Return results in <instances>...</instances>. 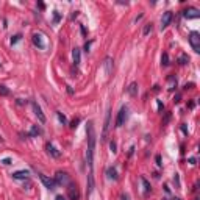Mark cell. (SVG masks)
<instances>
[{"mask_svg":"<svg viewBox=\"0 0 200 200\" xmlns=\"http://www.w3.org/2000/svg\"><path fill=\"white\" fill-rule=\"evenodd\" d=\"M86 133H88L86 161H88V166L91 167V172H92V167H94V150H95V133H94V125H92L91 120L86 123Z\"/></svg>","mask_w":200,"mask_h":200,"instance_id":"1","label":"cell"},{"mask_svg":"<svg viewBox=\"0 0 200 200\" xmlns=\"http://www.w3.org/2000/svg\"><path fill=\"white\" fill-rule=\"evenodd\" d=\"M189 44H191V47H192V50H194L195 53L200 52V35L197 31H191V35H189Z\"/></svg>","mask_w":200,"mask_h":200,"instance_id":"2","label":"cell"},{"mask_svg":"<svg viewBox=\"0 0 200 200\" xmlns=\"http://www.w3.org/2000/svg\"><path fill=\"white\" fill-rule=\"evenodd\" d=\"M110 125H111V110H108L105 116V123H103V133H102V141H106L108 131H110Z\"/></svg>","mask_w":200,"mask_h":200,"instance_id":"3","label":"cell"},{"mask_svg":"<svg viewBox=\"0 0 200 200\" xmlns=\"http://www.w3.org/2000/svg\"><path fill=\"white\" fill-rule=\"evenodd\" d=\"M67 197H69V200H80V191H78L77 185H69Z\"/></svg>","mask_w":200,"mask_h":200,"instance_id":"4","label":"cell"},{"mask_svg":"<svg viewBox=\"0 0 200 200\" xmlns=\"http://www.w3.org/2000/svg\"><path fill=\"white\" fill-rule=\"evenodd\" d=\"M55 183H56V185H60V186L67 185V183H69V175H67L66 172L58 170V172H56V175H55Z\"/></svg>","mask_w":200,"mask_h":200,"instance_id":"5","label":"cell"},{"mask_svg":"<svg viewBox=\"0 0 200 200\" xmlns=\"http://www.w3.org/2000/svg\"><path fill=\"white\" fill-rule=\"evenodd\" d=\"M127 106H122L119 114H117V119H116V127H122V125L125 123V120H127Z\"/></svg>","mask_w":200,"mask_h":200,"instance_id":"6","label":"cell"},{"mask_svg":"<svg viewBox=\"0 0 200 200\" xmlns=\"http://www.w3.org/2000/svg\"><path fill=\"white\" fill-rule=\"evenodd\" d=\"M39 178H41V181L44 183V186H45L47 189H55L56 183H55L53 178H48L47 175H44V173H39Z\"/></svg>","mask_w":200,"mask_h":200,"instance_id":"7","label":"cell"},{"mask_svg":"<svg viewBox=\"0 0 200 200\" xmlns=\"http://www.w3.org/2000/svg\"><path fill=\"white\" fill-rule=\"evenodd\" d=\"M183 16H185L186 19H197V17H200V11H198L197 8L191 6V8H188V10L183 11Z\"/></svg>","mask_w":200,"mask_h":200,"instance_id":"8","label":"cell"},{"mask_svg":"<svg viewBox=\"0 0 200 200\" xmlns=\"http://www.w3.org/2000/svg\"><path fill=\"white\" fill-rule=\"evenodd\" d=\"M31 108H33V111H35V114L38 116V119H39V122L41 123H44L45 122V114L42 113V110H41V106L36 103V102H33L31 103Z\"/></svg>","mask_w":200,"mask_h":200,"instance_id":"9","label":"cell"},{"mask_svg":"<svg viewBox=\"0 0 200 200\" xmlns=\"http://www.w3.org/2000/svg\"><path fill=\"white\" fill-rule=\"evenodd\" d=\"M172 19H173V14L170 13V11H166L164 14H163V17H161V30H164L167 25L172 22Z\"/></svg>","mask_w":200,"mask_h":200,"instance_id":"10","label":"cell"},{"mask_svg":"<svg viewBox=\"0 0 200 200\" xmlns=\"http://www.w3.org/2000/svg\"><path fill=\"white\" fill-rule=\"evenodd\" d=\"M45 148H47V152H48V155H52L53 158H60L61 156V152L60 150L52 144V142H47V145H45Z\"/></svg>","mask_w":200,"mask_h":200,"instance_id":"11","label":"cell"},{"mask_svg":"<svg viewBox=\"0 0 200 200\" xmlns=\"http://www.w3.org/2000/svg\"><path fill=\"white\" fill-rule=\"evenodd\" d=\"M30 177V172L28 170H17L13 173V178L14 180H27Z\"/></svg>","mask_w":200,"mask_h":200,"instance_id":"12","label":"cell"},{"mask_svg":"<svg viewBox=\"0 0 200 200\" xmlns=\"http://www.w3.org/2000/svg\"><path fill=\"white\" fill-rule=\"evenodd\" d=\"M72 60H73V64H75V66H78V64H80L81 52H80V48H78V47H75V48L72 50Z\"/></svg>","mask_w":200,"mask_h":200,"instance_id":"13","label":"cell"},{"mask_svg":"<svg viewBox=\"0 0 200 200\" xmlns=\"http://www.w3.org/2000/svg\"><path fill=\"white\" fill-rule=\"evenodd\" d=\"M33 44H35L36 47H39V48H45V44H44V41H42V36H41L39 33H35V35H33Z\"/></svg>","mask_w":200,"mask_h":200,"instance_id":"14","label":"cell"},{"mask_svg":"<svg viewBox=\"0 0 200 200\" xmlns=\"http://www.w3.org/2000/svg\"><path fill=\"white\" fill-rule=\"evenodd\" d=\"M106 175H108V178L110 180H117V170H116V167L114 166H111V167H108L106 169Z\"/></svg>","mask_w":200,"mask_h":200,"instance_id":"15","label":"cell"},{"mask_svg":"<svg viewBox=\"0 0 200 200\" xmlns=\"http://www.w3.org/2000/svg\"><path fill=\"white\" fill-rule=\"evenodd\" d=\"M105 72H106V75H110L111 72H113V58H110V56H106L105 58Z\"/></svg>","mask_w":200,"mask_h":200,"instance_id":"16","label":"cell"},{"mask_svg":"<svg viewBox=\"0 0 200 200\" xmlns=\"http://www.w3.org/2000/svg\"><path fill=\"white\" fill-rule=\"evenodd\" d=\"M92 189H94V173L89 172V175H88V194H91Z\"/></svg>","mask_w":200,"mask_h":200,"instance_id":"17","label":"cell"},{"mask_svg":"<svg viewBox=\"0 0 200 200\" xmlns=\"http://www.w3.org/2000/svg\"><path fill=\"white\" fill-rule=\"evenodd\" d=\"M167 83H169V91H173L175 86H177V78H175V75H170V77L167 78Z\"/></svg>","mask_w":200,"mask_h":200,"instance_id":"18","label":"cell"},{"mask_svg":"<svg viewBox=\"0 0 200 200\" xmlns=\"http://www.w3.org/2000/svg\"><path fill=\"white\" fill-rule=\"evenodd\" d=\"M141 183H142V186H144V192H145V194H148L150 191H152V186H150V183H148V180H147L145 177H141Z\"/></svg>","mask_w":200,"mask_h":200,"instance_id":"19","label":"cell"},{"mask_svg":"<svg viewBox=\"0 0 200 200\" xmlns=\"http://www.w3.org/2000/svg\"><path fill=\"white\" fill-rule=\"evenodd\" d=\"M128 94H130V95H136V94H138V85H136V83H131V85H130Z\"/></svg>","mask_w":200,"mask_h":200,"instance_id":"20","label":"cell"},{"mask_svg":"<svg viewBox=\"0 0 200 200\" xmlns=\"http://www.w3.org/2000/svg\"><path fill=\"white\" fill-rule=\"evenodd\" d=\"M38 135H41V128L38 125H33L31 130H30V136H38Z\"/></svg>","mask_w":200,"mask_h":200,"instance_id":"21","label":"cell"},{"mask_svg":"<svg viewBox=\"0 0 200 200\" xmlns=\"http://www.w3.org/2000/svg\"><path fill=\"white\" fill-rule=\"evenodd\" d=\"M0 95H3V97L10 95V89H8L5 85H0Z\"/></svg>","mask_w":200,"mask_h":200,"instance_id":"22","label":"cell"},{"mask_svg":"<svg viewBox=\"0 0 200 200\" xmlns=\"http://www.w3.org/2000/svg\"><path fill=\"white\" fill-rule=\"evenodd\" d=\"M161 64H163V66H169V55H167V53H163V56H161Z\"/></svg>","mask_w":200,"mask_h":200,"instance_id":"23","label":"cell"},{"mask_svg":"<svg viewBox=\"0 0 200 200\" xmlns=\"http://www.w3.org/2000/svg\"><path fill=\"white\" fill-rule=\"evenodd\" d=\"M56 116H58V120H60L63 125H66V123H67V119H66V116H64V114H61V113H56Z\"/></svg>","mask_w":200,"mask_h":200,"instance_id":"24","label":"cell"},{"mask_svg":"<svg viewBox=\"0 0 200 200\" xmlns=\"http://www.w3.org/2000/svg\"><path fill=\"white\" fill-rule=\"evenodd\" d=\"M178 61H180V64H188V61H189V56H188V55H181V56L178 58Z\"/></svg>","mask_w":200,"mask_h":200,"instance_id":"25","label":"cell"},{"mask_svg":"<svg viewBox=\"0 0 200 200\" xmlns=\"http://www.w3.org/2000/svg\"><path fill=\"white\" fill-rule=\"evenodd\" d=\"M150 31H152V23H147L145 27H144V31H142V33H144V36H147Z\"/></svg>","mask_w":200,"mask_h":200,"instance_id":"26","label":"cell"},{"mask_svg":"<svg viewBox=\"0 0 200 200\" xmlns=\"http://www.w3.org/2000/svg\"><path fill=\"white\" fill-rule=\"evenodd\" d=\"M110 148H111V152H113V153H116V152H117V150H116V148H117V145H116V142H114V141H111V142H110Z\"/></svg>","mask_w":200,"mask_h":200,"instance_id":"27","label":"cell"},{"mask_svg":"<svg viewBox=\"0 0 200 200\" xmlns=\"http://www.w3.org/2000/svg\"><path fill=\"white\" fill-rule=\"evenodd\" d=\"M78 122H80V119H78V117H77V119H73V120L70 122V127H72V128H75V127L78 125Z\"/></svg>","mask_w":200,"mask_h":200,"instance_id":"28","label":"cell"},{"mask_svg":"<svg viewBox=\"0 0 200 200\" xmlns=\"http://www.w3.org/2000/svg\"><path fill=\"white\" fill-rule=\"evenodd\" d=\"M173 183L177 185V188H180V178H178V173H175V177H173Z\"/></svg>","mask_w":200,"mask_h":200,"instance_id":"29","label":"cell"},{"mask_svg":"<svg viewBox=\"0 0 200 200\" xmlns=\"http://www.w3.org/2000/svg\"><path fill=\"white\" fill-rule=\"evenodd\" d=\"M19 39H20V35H16V36H14V38L11 39V44H16V42H17Z\"/></svg>","mask_w":200,"mask_h":200,"instance_id":"30","label":"cell"},{"mask_svg":"<svg viewBox=\"0 0 200 200\" xmlns=\"http://www.w3.org/2000/svg\"><path fill=\"white\" fill-rule=\"evenodd\" d=\"M2 163H3L5 166H8V164H11V160H10V158H5V160H2Z\"/></svg>","mask_w":200,"mask_h":200,"instance_id":"31","label":"cell"},{"mask_svg":"<svg viewBox=\"0 0 200 200\" xmlns=\"http://www.w3.org/2000/svg\"><path fill=\"white\" fill-rule=\"evenodd\" d=\"M156 103H158V110H160V111H163V110H164V105H163V103L160 102V100H158Z\"/></svg>","mask_w":200,"mask_h":200,"instance_id":"32","label":"cell"},{"mask_svg":"<svg viewBox=\"0 0 200 200\" xmlns=\"http://www.w3.org/2000/svg\"><path fill=\"white\" fill-rule=\"evenodd\" d=\"M120 200H130V197H128L127 194H122V195H120Z\"/></svg>","mask_w":200,"mask_h":200,"instance_id":"33","label":"cell"},{"mask_svg":"<svg viewBox=\"0 0 200 200\" xmlns=\"http://www.w3.org/2000/svg\"><path fill=\"white\" fill-rule=\"evenodd\" d=\"M181 131H183L185 135H188V128H186V125H181Z\"/></svg>","mask_w":200,"mask_h":200,"instance_id":"34","label":"cell"},{"mask_svg":"<svg viewBox=\"0 0 200 200\" xmlns=\"http://www.w3.org/2000/svg\"><path fill=\"white\" fill-rule=\"evenodd\" d=\"M156 164L161 166V156H160V155H156Z\"/></svg>","mask_w":200,"mask_h":200,"instance_id":"35","label":"cell"},{"mask_svg":"<svg viewBox=\"0 0 200 200\" xmlns=\"http://www.w3.org/2000/svg\"><path fill=\"white\" fill-rule=\"evenodd\" d=\"M89 47H91V42H86V44H85V50H86V52L89 50Z\"/></svg>","mask_w":200,"mask_h":200,"instance_id":"36","label":"cell"},{"mask_svg":"<svg viewBox=\"0 0 200 200\" xmlns=\"http://www.w3.org/2000/svg\"><path fill=\"white\" fill-rule=\"evenodd\" d=\"M55 200H66V197H64V195H56Z\"/></svg>","mask_w":200,"mask_h":200,"instance_id":"37","label":"cell"},{"mask_svg":"<svg viewBox=\"0 0 200 200\" xmlns=\"http://www.w3.org/2000/svg\"><path fill=\"white\" fill-rule=\"evenodd\" d=\"M58 20H60V14L55 11V22H58Z\"/></svg>","mask_w":200,"mask_h":200,"instance_id":"38","label":"cell"},{"mask_svg":"<svg viewBox=\"0 0 200 200\" xmlns=\"http://www.w3.org/2000/svg\"><path fill=\"white\" fill-rule=\"evenodd\" d=\"M169 119H170V114H167V116L164 117V123H167V122H169Z\"/></svg>","mask_w":200,"mask_h":200,"instance_id":"39","label":"cell"},{"mask_svg":"<svg viewBox=\"0 0 200 200\" xmlns=\"http://www.w3.org/2000/svg\"><path fill=\"white\" fill-rule=\"evenodd\" d=\"M173 200H180V198H173Z\"/></svg>","mask_w":200,"mask_h":200,"instance_id":"40","label":"cell"},{"mask_svg":"<svg viewBox=\"0 0 200 200\" xmlns=\"http://www.w3.org/2000/svg\"><path fill=\"white\" fill-rule=\"evenodd\" d=\"M163 200H167V198H163Z\"/></svg>","mask_w":200,"mask_h":200,"instance_id":"41","label":"cell"}]
</instances>
